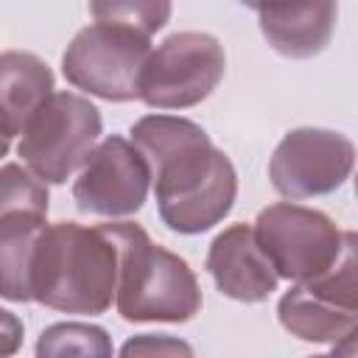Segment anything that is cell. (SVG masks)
Listing matches in <instances>:
<instances>
[{
  "instance_id": "ffe728a7",
  "label": "cell",
  "mask_w": 358,
  "mask_h": 358,
  "mask_svg": "<svg viewBox=\"0 0 358 358\" xmlns=\"http://www.w3.org/2000/svg\"><path fill=\"white\" fill-rule=\"evenodd\" d=\"M8 148H11V137L0 131V157H6V154H8Z\"/></svg>"
},
{
  "instance_id": "e0dca14e",
  "label": "cell",
  "mask_w": 358,
  "mask_h": 358,
  "mask_svg": "<svg viewBox=\"0 0 358 358\" xmlns=\"http://www.w3.org/2000/svg\"><path fill=\"white\" fill-rule=\"evenodd\" d=\"M48 207H50V193L39 176H34L20 162L0 165V215L17 210L48 215Z\"/></svg>"
},
{
  "instance_id": "8992f818",
  "label": "cell",
  "mask_w": 358,
  "mask_h": 358,
  "mask_svg": "<svg viewBox=\"0 0 358 358\" xmlns=\"http://www.w3.org/2000/svg\"><path fill=\"white\" fill-rule=\"evenodd\" d=\"M148 53L151 36L115 22H92L67 45L62 73L76 90L112 103H126L137 98Z\"/></svg>"
},
{
  "instance_id": "6da1fadb",
  "label": "cell",
  "mask_w": 358,
  "mask_h": 358,
  "mask_svg": "<svg viewBox=\"0 0 358 358\" xmlns=\"http://www.w3.org/2000/svg\"><path fill=\"white\" fill-rule=\"evenodd\" d=\"M129 134L148 165L157 213L171 232L201 235L229 215L238 173L199 123L179 115H143Z\"/></svg>"
},
{
  "instance_id": "9c48e42d",
  "label": "cell",
  "mask_w": 358,
  "mask_h": 358,
  "mask_svg": "<svg viewBox=\"0 0 358 358\" xmlns=\"http://www.w3.org/2000/svg\"><path fill=\"white\" fill-rule=\"evenodd\" d=\"M355 145L333 129H291L268 159L271 187L291 201L336 193L352 173Z\"/></svg>"
},
{
  "instance_id": "2e32d148",
  "label": "cell",
  "mask_w": 358,
  "mask_h": 358,
  "mask_svg": "<svg viewBox=\"0 0 358 358\" xmlns=\"http://www.w3.org/2000/svg\"><path fill=\"white\" fill-rule=\"evenodd\" d=\"M90 14L98 22L126 25L151 36L168 25L171 0H90Z\"/></svg>"
},
{
  "instance_id": "5bb4252c",
  "label": "cell",
  "mask_w": 358,
  "mask_h": 358,
  "mask_svg": "<svg viewBox=\"0 0 358 358\" xmlns=\"http://www.w3.org/2000/svg\"><path fill=\"white\" fill-rule=\"evenodd\" d=\"M48 215L17 210L0 215V296L8 302H31V271L39 235Z\"/></svg>"
},
{
  "instance_id": "9a60e30c",
  "label": "cell",
  "mask_w": 358,
  "mask_h": 358,
  "mask_svg": "<svg viewBox=\"0 0 358 358\" xmlns=\"http://www.w3.org/2000/svg\"><path fill=\"white\" fill-rule=\"evenodd\" d=\"M36 355L39 358H56V355H98L106 358L112 355V341L109 333L98 324H84V322H59L42 330L36 341Z\"/></svg>"
},
{
  "instance_id": "7a4b0ae2",
  "label": "cell",
  "mask_w": 358,
  "mask_h": 358,
  "mask_svg": "<svg viewBox=\"0 0 358 358\" xmlns=\"http://www.w3.org/2000/svg\"><path fill=\"white\" fill-rule=\"evenodd\" d=\"M117 243L106 224H45L31 271L34 302L59 313H106L117 291Z\"/></svg>"
},
{
  "instance_id": "4fadbf2b",
  "label": "cell",
  "mask_w": 358,
  "mask_h": 358,
  "mask_svg": "<svg viewBox=\"0 0 358 358\" xmlns=\"http://www.w3.org/2000/svg\"><path fill=\"white\" fill-rule=\"evenodd\" d=\"M53 70L28 50L0 53V131L22 134L34 112L53 95Z\"/></svg>"
},
{
  "instance_id": "8fae6325",
  "label": "cell",
  "mask_w": 358,
  "mask_h": 358,
  "mask_svg": "<svg viewBox=\"0 0 358 358\" xmlns=\"http://www.w3.org/2000/svg\"><path fill=\"white\" fill-rule=\"evenodd\" d=\"M257 11L266 42L285 59L319 56L336 31L338 0H238Z\"/></svg>"
},
{
  "instance_id": "7c38bea8",
  "label": "cell",
  "mask_w": 358,
  "mask_h": 358,
  "mask_svg": "<svg viewBox=\"0 0 358 358\" xmlns=\"http://www.w3.org/2000/svg\"><path fill=\"white\" fill-rule=\"evenodd\" d=\"M204 266L215 288L235 302H263L280 285V277L249 224H232L218 232L207 249Z\"/></svg>"
},
{
  "instance_id": "d6986e66",
  "label": "cell",
  "mask_w": 358,
  "mask_h": 358,
  "mask_svg": "<svg viewBox=\"0 0 358 358\" xmlns=\"http://www.w3.org/2000/svg\"><path fill=\"white\" fill-rule=\"evenodd\" d=\"M22 333H25V327H22L20 316L0 308V355H14L22 344Z\"/></svg>"
},
{
  "instance_id": "3957f363",
  "label": "cell",
  "mask_w": 358,
  "mask_h": 358,
  "mask_svg": "<svg viewBox=\"0 0 358 358\" xmlns=\"http://www.w3.org/2000/svg\"><path fill=\"white\" fill-rule=\"evenodd\" d=\"M117 243L115 305L126 322H190L201 310V288L185 257L157 246L140 224H106Z\"/></svg>"
},
{
  "instance_id": "ba28073f",
  "label": "cell",
  "mask_w": 358,
  "mask_h": 358,
  "mask_svg": "<svg viewBox=\"0 0 358 358\" xmlns=\"http://www.w3.org/2000/svg\"><path fill=\"white\" fill-rule=\"evenodd\" d=\"M252 229L277 277L291 282L333 266L344 246V232L327 213L294 201L263 207Z\"/></svg>"
},
{
  "instance_id": "5b68a950",
  "label": "cell",
  "mask_w": 358,
  "mask_h": 358,
  "mask_svg": "<svg viewBox=\"0 0 358 358\" xmlns=\"http://www.w3.org/2000/svg\"><path fill=\"white\" fill-rule=\"evenodd\" d=\"M103 117L76 92H53L22 129L17 154L45 185H64L98 143Z\"/></svg>"
},
{
  "instance_id": "30bf717a",
  "label": "cell",
  "mask_w": 358,
  "mask_h": 358,
  "mask_svg": "<svg viewBox=\"0 0 358 358\" xmlns=\"http://www.w3.org/2000/svg\"><path fill=\"white\" fill-rule=\"evenodd\" d=\"M151 190V173L131 140L109 134L92 145L73 182V201L87 215H134Z\"/></svg>"
},
{
  "instance_id": "ac0fdd59",
  "label": "cell",
  "mask_w": 358,
  "mask_h": 358,
  "mask_svg": "<svg viewBox=\"0 0 358 358\" xmlns=\"http://www.w3.org/2000/svg\"><path fill=\"white\" fill-rule=\"evenodd\" d=\"M176 355V352H185L190 355L193 347L173 338V336H165V333H145V336H137V338H129L123 347H120V355Z\"/></svg>"
},
{
  "instance_id": "277c9868",
  "label": "cell",
  "mask_w": 358,
  "mask_h": 358,
  "mask_svg": "<svg viewBox=\"0 0 358 358\" xmlns=\"http://www.w3.org/2000/svg\"><path fill=\"white\" fill-rule=\"evenodd\" d=\"M355 232H344L341 255L324 271L296 280L277 302L280 324L308 344L352 341L358 327V257Z\"/></svg>"
},
{
  "instance_id": "52a82bcc",
  "label": "cell",
  "mask_w": 358,
  "mask_h": 358,
  "mask_svg": "<svg viewBox=\"0 0 358 358\" xmlns=\"http://www.w3.org/2000/svg\"><path fill=\"white\" fill-rule=\"evenodd\" d=\"M224 67V45L213 34L176 31L148 53L137 98L151 109H190L213 95Z\"/></svg>"
}]
</instances>
